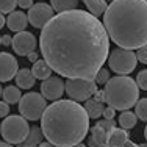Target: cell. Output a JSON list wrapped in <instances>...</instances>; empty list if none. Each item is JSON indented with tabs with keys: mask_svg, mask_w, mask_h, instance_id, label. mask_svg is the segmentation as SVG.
Wrapping results in <instances>:
<instances>
[{
	"mask_svg": "<svg viewBox=\"0 0 147 147\" xmlns=\"http://www.w3.org/2000/svg\"><path fill=\"white\" fill-rule=\"evenodd\" d=\"M42 58L66 78H94L110 55L103 22L82 9L61 11L41 28Z\"/></svg>",
	"mask_w": 147,
	"mask_h": 147,
	"instance_id": "obj_1",
	"label": "cell"
},
{
	"mask_svg": "<svg viewBox=\"0 0 147 147\" xmlns=\"http://www.w3.org/2000/svg\"><path fill=\"white\" fill-rule=\"evenodd\" d=\"M41 128L52 146H78L89 131V116L80 102L53 100L41 117Z\"/></svg>",
	"mask_w": 147,
	"mask_h": 147,
	"instance_id": "obj_2",
	"label": "cell"
},
{
	"mask_svg": "<svg viewBox=\"0 0 147 147\" xmlns=\"http://www.w3.org/2000/svg\"><path fill=\"white\" fill-rule=\"evenodd\" d=\"M110 39L124 49L147 44V0H113L103 13Z\"/></svg>",
	"mask_w": 147,
	"mask_h": 147,
	"instance_id": "obj_3",
	"label": "cell"
},
{
	"mask_svg": "<svg viewBox=\"0 0 147 147\" xmlns=\"http://www.w3.org/2000/svg\"><path fill=\"white\" fill-rule=\"evenodd\" d=\"M105 99L114 110H130L139 99V86L130 77L116 75L105 83Z\"/></svg>",
	"mask_w": 147,
	"mask_h": 147,
	"instance_id": "obj_4",
	"label": "cell"
},
{
	"mask_svg": "<svg viewBox=\"0 0 147 147\" xmlns=\"http://www.w3.org/2000/svg\"><path fill=\"white\" fill-rule=\"evenodd\" d=\"M30 133V125L27 119L20 116H6L0 127V135L9 144H20L27 139Z\"/></svg>",
	"mask_w": 147,
	"mask_h": 147,
	"instance_id": "obj_5",
	"label": "cell"
},
{
	"mask_svg": "<svg viewBox=\"0 0 147 147\" xmlns=\"http://www.w3.org/2000/svg\"><path fill=\"white\" fill-rule=\"evenodd\" d=\"M107 61H108L110 69L114 74L127 75V74H130L136 69L138 57H136V53L131 49H124L117 45V49H113V52L108 55Z\"/></svg>",
	"mask_w": 147,
	"mask_h": 147,
	"instance_id": "obj_6",
	"label": "cell"
},
{
	"mask_svg": "<svg viewBox=\"0 0 147 147\" xmlns=\"http://www.w3.org/2000/svg\"><path fill=\"white\" fill-rule=\"evenodd\" d=\"M45 108H47V99L39 92H27L19 100V113L27 121L41 119Z\"/></svg>",
	"mask_w": 147,
	"mask_h": 147,
	"instance_id": "obj_7",
	"label": "cell"
},
{
	"mask_svg": "<svg viewBox=\"0 0 147 147\" xmlns=\"http://www.w3.org/2000/svg\"><path fill=\"white\" fill-rule=\"evenodd\" d=\"M97 91V83L94 78H67L64 83V92L69 99L75 102H86Z\"/></svg>",
	"mask_w": 147,
	"mask_h": 147,
	"instance_id": "obj_8",
	"label": "cell"
},
{
	"mask_svg": "<svg viewBox=\"0 0 147 147\" xmlns=\"http://www.w3.org/2000/svg\"><path fill=\"white\" fill-rule=\"evenodd\" d=\"M53 16H55V9L52 8V5L44 2L33 3L28 8V22L34 28H42Z\"/></svg>",
	"mask_w": 147,
	"mask_h": 147,
	"instance_id": "obj_9",
	"label": "cell"
},
{
	"mask_svg": "<svg viewBox=\"0 0 147 147\" xmlns=\"http://www.w3.org/2000/svg\"><path fill=\"white\" fill-rule=\"evenodd\" d=\"M13 49H14L16 55L19 57H27L28 53H31L33 50H36L38 47V39L33 33L27 30L17 31L16 36H13Z\"/></svg>",
	"mask_w": 147,
	"mask_h": 147,
	"instance_id": "obj_10",
	"label": "cell"
},
{
	"mask_svg": "<svg viewBox=\"0 0 147 147\" xmlns=\"http://www.w3.org/2000/svg\"><path fill=\"white\" fill-rule=\"evenodd\" d=\"M63 92H64V83H63V78L58 75H50L41 83V94L47 100L61 99Z\"/></svg>",
	"mask_w": 147,
	"mask_h": 147,
	"instance_id": "obj_11",
	"label": "cell"
},
{
	"mask_svg": "<svg viewBox=\"0 0 147 147\" xmlns=\"http://www.w3.org/2000/svg\"><path fill=\"white\" fill-rule=\"evenodd\" d=\"M19 71L17 59L8 52H0V83L9 82Z\"/></svg>",
	"mask_w": 147,
	"mask_h": 147,
	"instance_id": "obj_12",
	"label": "cell"
},
{
	"mask_svg": "<svg viewBox=\"0 0 147 147\" xmlns=\"http://www.w3.org/2000/svg\"><path fill=\"white\" fill-rule=\"evenodd\" d=\"M28 14H25L24 11H11L8 13V17H6V27H8L11 31H22L27 28V25H28Z\"/></svg>",
	"mask_w": 147,
	"mask_h": 147,
	"instance_id": "obj_13",
	"label": "cell"
},
{
	"mask_svg": "<svg viewBox=\"0 0 147 147\" xmlns=\"http://www.w3.org/2000/svg\"><path fill=\"white\" fill-rule=\"evenodd\" d=\"M16 85L19 86L20 89H30L34 86V82H36V77L33 75V72H31V69H19L16 74Z\"/></svg>",
	"mask_w": 147,
	"mask_h": 147,
	"instance_id": "obj_14",
	"label": "cell"
},
{
	"mask_svg": "<svg viewBox=\"0 0 147 147\" xmlns=\"http://www.w3.org/2000/svg\"><path fill=\"white\" fill-rule=\"evenodd\" d=\"M128 139V133L125 128H116L114 127L113 130H110L108 133V138H107V146L111 147H119V146H124L125 141Z\"/></svg>",
	"mask_w": 147,
	"mask_h": 147,
	"instance_id": "obj_15",
	"label": "cell"
},
{
	"mask_svg": "<svg viewBox=\"0 0 147 147\" xmlns=\"http://www.w3.org/2000/svg\"><path fill=\"white\" fill-rule=\"evenodd\" d=\"M108 131L105 127H102L100 124H96L91 128V139L89 144L91 146H107V138H108Z\"/></svg>",
	"mask_w": 147,
	"mask_h": 147,
	"instance_id": "obj_16",
	"label": "cell"
},
{
	"mask_svg": "<svg viewBox=\"0 0 147 147\" xmlns=\"http://www.w3.org/2000/svg\"><path fill=\"white\" fill-rule=\"evenodd\" d=\"M31 72H33V75L36 77L38 80H45L52 75L53 69H52L50 64L42 58V59H36V61H34L33 67H31Z\"/></svg>",
	"mask_w": 147,
	"mask_h": 147,
	"instance_id": "obj_17",
	"label": "cell"
},
{
	"mask_svg": "<svg viewBox=\"0 0 147 147\" xmlns=\"http://www.w3.org/2000/svg\"><path fill=\"white\" fill-rule=\"evenodd\" d=\"M85 110L88 113L89 119H99L100 116H103V102H99L96 99H88L85 103Z\"/></svg>",
	"mask_w": 147,
	"mask_h": 147,
	"instance_id": "obj_18",
	"label": "cell"
},
{
	"mask_svg": "<svg viewBox=\"0 0 147 147\" xmlns=\"http://www.w3.org/2000/svg\"><path fill=\"white\" fill-rule=\"evenodd\" d=\"M83 2H85L88 11L91 14H94L96 17L103 16V13L107 11V8H108L107 0H83Z\"/></svg>",
	"mask_w": 147,
	"mask_h": 147,
	"instance_id": "obj_19",
	"label": "cell"
},
{
	"mask_svg": "<svg viewBox=\"0 0 147 147\" xmlns=\"http://www.w3.org/2000/svg\"><path fill=\"white\" fill-rule=\"evenodd\" d=\"M44 138V133H42V128L38 127V125H34V127H30V133L28 136H27V139L24 142H20V146H39L41 141H42Z\"/></svg>",
	"mask_w": 147,
	"mask_h": 147,
	"instance_id": "obj_20",
	"label": "cell"
},
{
	"mask_svg": "<svg viewBox=\"0 0 147 147\" xmlns=\"http://www.w3.org/2000/svg\"><path fill=\"white\" fill-rule=\"evenodd\" d=\"M2 97L5 102H8L9 105H14V103H19L20 97H22V94H20V88L19 86H6L5 89H3L2 92Z\"/></svg>",
	"mask_w": 147,
	"mask_h": 147,
	"instance_id": "obj_21",
	"label": "cell"
},
{
	"mask_svg": "<svg viewBox=\"0 0 147 147\" xmlns=\"http://www.w3.org/2000/svg\"><path fill=\"white\" fill-rule=\"evenodd\" d=\"M136 122H138V116H136V113H131V111L124 110V113L119 116V125H121L122 128H125V130L135 128Z\"/></svg>",
	"mask_w": 147,
	"mask_h": 147,
	"instance_id": "obj_22",
	"label": "cell"
},
{
	"mask_svg": "<svg viewBox=\"0 0 147 147\" xmlns=\"http://www.w3.org/2000/svg\"><path fill=\"white\" fill-rule=\"evenodd\" d=\"M50 5L57 13H61V11L75 9L78 6V0H50Z\"/></svg>",
	"mask_w": 147,
	"mask_h": 147,
	"instance_id": "obj_23",
	"label": "cell"
},
{
	"mask_svg": "<svg viewBox=\"0 0 147 147\" xmlns=\"http://www.w3.org/2000/svg\"><path fill=\"white\" fill-rule=\"evenodd\" d=\"M135 113L138 119H141V121L147 122V97L144 99H139L138 102L135 105Z\"/></svg>",
	"mask_w": 147,
	"mask_h": 147,
	"instance_id": "obj_24",
	"label": "cell"
},
{
	"mask_svg": "<svg viewBox=\"0 0 147 147\" xmlns=\"http://www.w3.org/2000/svg\"><path fill=\"white\" fill-rule=\"evenodd\" d=\"M16 6H17V0H0V13H3V14L14 11Z\"/></svg>",
	"mask_w": 147,
	"mask_h": 147,
	"instance_id": "obj_25",
	"label": "cell"
},
{
	"mask_svg": "<svg viewBox=\"0 0 147 147\" xmlns=\"http://www.w3.org/2000/svg\"><path fill=\"white\" fill-rule=\"evenodd\" d=\"M94 80H96L97 85H105V83L110 80V71H108V69H105V67H100V71L96 74Z\"/></svg>",
	"mask_w": 147,
	"mask_h": 147,
	"instance_id": "obj_26",
	"label": "cell"
},
{
	"mask_svg": "<svg viewBox=\"0 0 147 147\" xmlns=\"http://www.w3.org/2000/svg\"><path fill=\"white\" fill-rule=\"evenodd\" d=\"M136 83H138L139 89L147 91V69H144V71H141L138 74V77H136Z\"/></svg>",
	"mask_w": 147,
	"mask_h": 147,
	"instance_id": "obj_27",
	"label": "cell"
},
{
	"mask_svg": "<svg viewBox=\"0 0 147 147\" xmlns=\"http://www.w3.org/2000/svg\"><path fill=\"white\" fill-rule=\"evenodd\" d=\"M136 57H138V61L142 63V64H147V44L141 45L136 52Z\"/></svg>",
	"mask_w": 147,
	"mask_h": 147,
	"instance_id": "obj_28",
	"label": "cell"
},
{
	"mask_svg": "<svg viewBox=\"0 0 147 147\" xmlns=\"http://www.w3.org/2000/svg\"><path fill=\"white\" fill-rule=\"evenodd\" d=\"M9 113V103L8 102H0V117H6Z\"/></svg>",
	"mask_w": 147,
	"mask_h": 147,
	"instance_id": "obj_29",
	"label": "cell"
},
{
	"mask_svg": "<svg viewBox=\"0 0 147 147\" xmlns=\"http://www.w3.org/2000/svg\"><path fill=\"white\" fill-rule=\"evenodd\" d=\"M114 116H116V110L108 105V107L103 110V117L105 119H114Z\"/></svg>",
	"mask_w": 147,
	"mask_h": 147,
	"instance_id": "obj_30",
	"label": "cell"
},
{
	"mask_svg": "<svg viewBox=\"0 0 147 147\" xmlns=\"http://www.w3.org/2000/svg\"><path fill=\"white\" fill-rule=\"evenodd\" d=\"M17 5L24 9H28L31 5H33V0H17Z\"/></svg>",
	"mask_w": 147,
	"mask_h": 147,
	"instance_id": "obj_31",
	"label": "cell"
},
{
	"mask_svg": "<svg viewBox=\"0 0 147 147\" xmlns=\"http://www.w3.org/2000/svg\"><path fill=\"white\" fill-rule=\"evenodd\" d=\"M92 97H94L96 100H99V102H105V100H107V99H105V89H103V91H99V89H97L96 92H94Z\"/></svg>",
	"mask_w": 147,
	"mask_h": 147,
	"instance_id": "obj_32",
	"label": "cell"
},
{
	"mask_svg": "<svg viewBox=\"0 0 147 147\" xmlns=\"http://www.w3.org/2000/svg\"><path fill=\"white\" fill-rule=\"evenodd\" d=\"M2 44L3 45H11L13 44V38L9 34H3L2 36Z\"/></svg>",
	"mask_w": 147,
	"mask_h": 147,
	"instance_id": "obj_33",
	"label": "cell"
},
{
	"mask_svg": "<svg viewBox=\"0 0 147 147\" xmlns=\"http://www.w3.org/2000/svg\"><path fill=\"white\" fill-rule=\"evenodd\" d=\"M27 58H28L30 59V61H36V59H38V53H36V50H33V52H31V53H28V55H27Z\"/></svg>",
	"mask_w": 147,
	"mask_h": 147,
	"instance_id": "obj_34",
	"label": "cell"
},
{
	"mask_svg": "<svg viewBox=\"0 0 147 147\" xmlns=\"http://www.w3.org/2000/svg\"><path fill=\"white\" fill-rule=\"evenodd\" d=\"M5 24H6V19L3 17V13H0V30L5 27Z\"/></svg>",
	"mask_w": 147,
	"mask_h": 147,
	"instance_id": "obj_35",
	"label": "cell"
},
{
	"mask_svg": "<svg viewBox=\"0 0 147 147\" xmlns=\"http://www.w3.org/2000/svg\"><path fill=\"white\" fill-rule=\"evenodd\" d=\"M0 146H11V144H9V142H6V141H0Z\"/></svg>",
	"mask_w": 147,
	"mask_h": 147,
	"instance_id": "obj_36",
	"label": "cell"
},
{
	"mask_svg": "<svg viewBox=\"0 0 147 147\" xmlns=\"http://www.w3.org/2000/svg\"><path fill=\"white\" fill-rule=\"evenodd\" d=\"M144 136H146V141H147V125H146V128H144Z\"/></svg>",
	"mask_w": 147,
	"mask_h": 147,
	"instance_id": "obj_37",
	"label": "cell"
},
{
	"mask_svg": "<svg viewBox=\"0 0 147 147\" xmlns=\"http://www.w3.org/2000/svg\"><path fill=\"white\" fill-rule=\"evenodd\" d=\"M2 92H3V88H2V86H0V96H2Z\"/></svg>",
	"mask_w": 147,
	"mask_h": 147,
	"instance_id": "obj_38",
	"label": "cell"
},
{
	"mask_svg": "<svg viewBox=\"0 0 147 147\" xmlns=\"http://www.w3.org/2000/svg\"><path fill=\"white\" fill-rule=\"evenodd\" d=\"M0 44H2V36H0Z\"/></svg>",
	"mask_w": 147,
	"mask_h": 147,
	"instance_id": "obj_39",
	"label": "cell"
},
{
	"mask_svg": "<svg viewBox=\"0 0 147 147\" xmlns=\"http://www.w3.org/2000/svg\"><path fill=\"white\" fill-rule=\"evenodd\" d=\"M110 2H113V0H110Z\"/></svg>",
	"mask_w": 147,
	"mask_h": 147,
	"instance_id": "obj_40",
	"label": "cell"
},
{
	"mask_svg": "<svg viewBox=\"0 0 147 147\" xmlns=\"http://www.w3.org/2000/svg\"><path fill=\"white\" fill-rule=\"evenodd\" d=\"M0 127H2V124H0Z\"/></svg>",
	"mask_w": 147,
	"mask_h": 147,
	"instance_id": "obj_41",
	"label": "cell"
}]
</instances>
